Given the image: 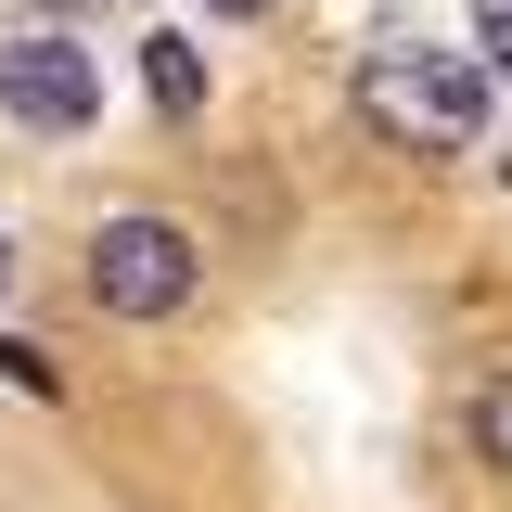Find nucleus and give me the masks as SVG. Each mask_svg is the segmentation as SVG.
Listing matches in <instances>:
<instances>
[{
    "instance_id": "9",
    "label": "nucleus",
    "mask_w": 512,
    "mask_h": 512,
    "mask_svg": "<svg viewBox=\"0 0 512 512\" xmlns=\"http://www.w3.org/2000/svg\"><path fill=\"white\" fill-rule=\"evenodd\" d=\"M39 13H90V0H39Z\"/></svg>"
},
{
    "instance_id": "7",
    "label": "nucleus",
    "mask_w": 512,
    "mask_h": 512,
    "mask_svg": "<svg viewBox=\"0 0 512 512\" xmlns=\"http://www.w3.org/2000/svg\"><path fill=\"white\" fill-rule=\"evenodd\" d=\"M474 26H487V64H512V0H474Z\"/></svg>"
},
{
    "instance_id": "10",
    "label": "nucleus",
    "mask_w": 512,
    "mask_h": 512,
    "mask_svg": "<svg viewBox=\"0 0 512 512\" xmlns=\"http://www.w3.org/2000/svg\"><path fill=\"white\" fill-rule=\"evenodd\" d=\"M0 282H13V231H0Z\"/></svg>"
},
{
    "instance_id": "6",
    "label": "nucleus",
    "mask_w": 512,
    "mask_h": 512,
    "mask_svg": "<svg viewBox=\"0 0 512 512\" xmlns=\"http://www.w3.org/2000/svg\"><path fill=\"white\" fill-rule=\"evenodd\" d=\"M0 372L26 384V397H52V384H64V372H52V346H26V333H0Z\"/></svg>"
},
{
    "instance_id": "5",
    "label": "nucleus",
    "mask_w": 512,
    "mask_h": 512,
    "mask_svg": "<svg viewBox=\"0 0 512 512\" xmlns=\"http://www.w3.org/2000/svg\"><path fill=\"white\" fill-rule=\"evenodd\" d=\"M474 461H487V474H512V372L474 384Z\"/></svg>"
},
{
    "instance_id": "3",
    "label": "nucleus",
    "mask_w": 512,
    "mask_h": 512,
    "mask_svg": "<svg viewBox=\"0 0 512 512\" xmlns=\"http://www.w3.org/2000/svg\"><path fill=\"white\" fill-rule=\"evenodd\" d=\"M0 103L26 128H90L103 116V64L77 52V39H52V26H26V39L0 52Z\"/></svg>"
},
{
    "instance_id": "2",
    "label": "nucleus",
    "mask_w": 512,
    "mask_h": 512,
    "mask_svg": "<svg viewBox=\"0 0 512 512\" xmlns=\"http://www.w3.org/2000/svg\"><path fill=\"white\" fill-rule=\"evenodd\" d=\"M192 282H205V256H192L180 218H103L90 231V295L116 320H180Z\"/></svg>"
},
{
    "instance_id": "4",
    "label": "nucleus",
    "mask_w": 512,
    "mask_h": 512,
    "mask_svg": "<svg viewBox=\"0 0 512 512\" xmlns=\"http://www.w3.org/2000/svg\"><path fill=\"white\" fill-rule=\"evenodd\" d=\"M141 90H154V116H205V52L192 39H141Z\"/></svg>"
},
{
    "instance_id": "1",
    "label": "nucleus",
    "mask_w": 512,
    "mask_h": 512,
    "mask_svg": "<svg viewBox=\"0 0 512 512\" xmlns=\"http://www.w3.org/2000/svg\"><path fill=\"white\" fill-rule=\"evenodd\" d=\"M359 116H372L397 154H474V128H487V77H474V52L384 39V52L359 64Z\"/></svg>"
},
{
    "instance_id": "8",
    "label": "nucleus",
    "mask_w": 512,
    "mask_h": 512,
    "mask_svg": "<svg viewBox=\"0 0 512 512\" xmlns=\"http://www.w3.org/2000/svg\"><path fill=\"white\" fill-rule=\"evenodd\" d=\"M205 13H269V0H205Z\"/></svg>"
}]
</instances>
